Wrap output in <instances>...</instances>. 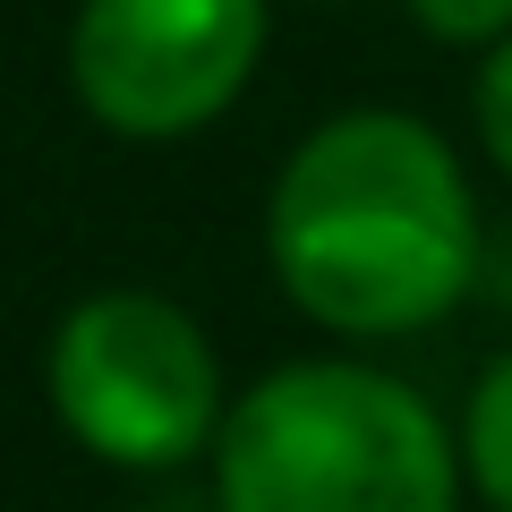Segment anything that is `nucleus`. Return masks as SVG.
<instances>
[{
	"mask_svg": "<svg viewBox=\"0 0 512 512\" xmlns=\"http://www.w3.org/2000/svg\"><path fill=\"white\" fill-rule=\"evenodd\" d=\"M265 256L325 333H419L478 274V205L453 146L410 111H342L282 163Z\"/></svg>",
	"mask_w": 512,
	"mask_h": 512,
	"instance_id": "obj_1",
	"label": "nucleus"
},
{
	"mask_svg": "<svg viewBox=\"0 0 512 512\" xmlns=\"http://www.w3.org/2000/svg\"><path fill=\"white\" fill-rule=\"evenodd\" d=\"M265 52V0H86L69 86L120 137H188L222 120Z\"/></svg>",
	"mask_w": 512,
	"mask_h": 512,
	"instance_id": "obj_4",
	"label": "nucleus"
},
{
	"mask_svg": "<svg viewBox=\"0 0 512 512\" xmlns=\"http://www.w3.org/2000/svg\"><path fill=\"white\" fill-rule=\"evenodd\" d=\"M436 43H495L512 35V0H402Z\"/></svg>",
	"mask_w": 512,
	"mask_h": 512,
	"instance_id": "obj_6",
	"label": "nucleus"
},
{
	"mask_svg": "<svg viewBox=\"0 0 512 512\" xmlns=\"http://www.w3.org/2000/svg\"><path fill=\"white\" fill-rule=\"evenodd\" d=\"M461 461H470V487L495 512H512V350L470 384V419H461Z\"/></svg>",
	"mask_w": 512,
	"mask_h": 512,
	"instance_id": "obj_5",
	"label": "nucleus"
},
{
	"mask_svg": "<svg viewBox=\"0 0 512 512\" xmlns=\"http://www.w3.org/2000/svg\"><path fill=\"white\" fill-rule=\"evenodd\" d=\"M52 410L94 461L171 470L222 436L214 342L154 291L77 299L52 333Z\"/></svg>",
	"mask_w": 512,
	"mask_h": 512,
	"instance_id": "obj_3",
	"label": "nucleus"
},
{
	"mask_svg": "<svg viewBox=\"0 0 512 512\" xmlns=\"http://www.w3.org/2000/svg\"><path fill=\"white\" fill-rule=\"evenodd\" d=\"M478 137H487V154L504 163V180H512V35H495L487 69H478Z\"/></svg>",
	"mask_w": 512,
	"mask_h": 512,
	"instance_id": "obj_7",
	"label": "nucleus"
},
{
	"mask_svg": "<svg viewBox=\"0 0 512 512\" xmlns=\"http://www.w3.org/2000/svg\"><path fill=\"white\" fill-rule=\"evenodd\" d=\"M214 487L222 512H453L461 444L402 376L299 359L222 410Z\"/></svg>",
	"mask_w": 512,
	"mask_h": 512,
	"instance_id": "obj_2",
	"label": "nucleus"
}]
</instances>
